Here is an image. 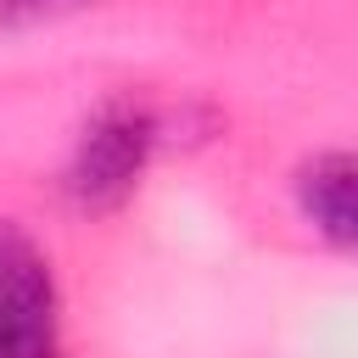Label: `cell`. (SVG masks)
<instances>
[{"label": "cell", "mask_w": 358, "mask_h": 358, "mask_svg": "<svg viewBox=\"0 0 358 358\" xmlns=\"http://www.w3.org/2000/svg\"><path fill=\"white\" fill-rule=\"evenodd\" d=\"M151 151H157V112H151L145 101H134V95L106 101V106L84 123V134H78V145H73L67 196H73L84 213L117 207V201L140 185Z\"/></svg>", "instance_id": "obj_1"}, {"label": "cell", "mask_w": 358, "mask_h": 358, "mask_svg": "<svg viewBox=\"0 0 358 358\" xmlns=\"http://www.w3.org/2000/svg\"><path fill=\"white\" fill-rule=\"evenodd\" d=\"M0 358H62V296L34 235L0 218Z\"/></svg>", "instance_id": "obj_2"}, {"label": "cell", "mask_w": 358, "mask_h": 358, "mask_svg": "<svg viewBox=\"0 0 358 358\" xmlns=\"http://www.w3.org/2000/svg\"><path fill=\"white\" fill-rule=\"evenodd\" d=\"M296 201H302V213L319 235L358 252V157L352 151L313 157L296 173Z\"/></svg>", "instance_id": "obj_3"}, {"label": "cell", "mask_w": 358, "mask_h": 358, "mask_svg": "<svg viewBox=\"0 0 358 358\" xmlns=\"http://www.w3.org/2000/svg\"><path fill=\"white\" fill-rule=\"evenodd\" d=\"M95 0H0V28H28V22H56L67 11H84Z\"/></svg>", "instance_id": "obj_4"}]
</instances>
